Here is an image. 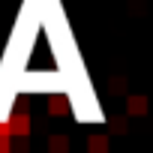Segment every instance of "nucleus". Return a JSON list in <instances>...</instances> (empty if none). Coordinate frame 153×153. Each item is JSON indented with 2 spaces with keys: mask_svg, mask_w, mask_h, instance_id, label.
I'll list each match as a JSON object with an SVG mask.
<instances>
[{
  "mask_svg": "<svg viewBox=\"0 0 153 153\" xmlns=\"http://www.w3.org/2000/svg\"><path fill=\"white\" fill-rule=\"evenodd\" d=\"M6 123H9L12 138H27V135H30V129H33V126H30V117H27V114H21V111H18V114L12 111V117H9Z\"/></svg>",
  "mask_w": 153,
  "mask_h": 153,
  "instance_id": "f257e3e1",
  "label": "nucleus"
},
{
  "mask_svg": "<svg viewBox=\"0 0 153 153\" xmlns=\"http://www.w3.org/2000/svg\"><path fill=\"white\" fill-rule=\"evenodd\" d=\"M147 108H150L147 96H141V93H132V96H126V111H129L132 117H141V114H147Z\"/></svg>",
  "mask_w": 153,
  "mask_h": 153,
  "instance_id": "f03ea898",
  "label": "nucleus"
},
{
  "mask_svg": "<svg viewBox=\"0 0 153 153\" xmlns=\"http://www.w3.org/2000/svg\"><path fill=\"white\" fill-rule=\"evenodd\" d=\"M48 114H54V117H60V114H69V99L66 96H51L48 99Z\"/></svg>",
  "mask_w": 153,
  "mask_h": 153,
  "instance_id": "7ed1b4c3",
  "label": "nucleus"
},
{
  "mask_svg": "<svg viewBox=\"0 0 153 153\" xmlns=\"http://www.w3.org/2000/svg\"><path fill=\"white\" fill-rule=\"evenodd\" d=\"M87 150L90 153H108V135H90L87 138Z\"/></svg>",
  "mask_w": 153,
  "mask_h": 153,
  "instance_id": "20e7f679",
  "label": "nucleus"
},
{
  "mask_svg": "<svg viewBox=\"0 0 153 153\" xmlns=\"http://www.w3.org/2000/svg\"><path fill=\"white\" fill-rule=\"evenodd\" d=\"M48 150L51 153H69V138L66 135H51L48 138Z\"/></svg>",
  "mask_w": 153,
  "mask_h": 153,
  "instance_id": "39448f33",
  "label": "nucleus"
},
{
  "mask_svg": "<svg viewBox=\"0 0 153 153\" xmlns=\"http://www.w3.org/2000/svg\"><path fill=\"white\" fill-rule=\"evenodd\" d=\"M108 126H111V132H114V135H123V132L129 129V126H126V117H111V123H108Z\"/></svg>",
  "mask_w": 153,
  "mask_h": 153,
  "instance_id": "423d86ee",
  "label": "nucleus"
},
{
  "mask_svg": "<svg viewBox=\"0 0 153 153\" xmlns=\"http://www.w3.org/2000/svg\"><path fill=\"white\" fill-rule=\"evenodd\" d=\"M0 138H12V132H9V123H6V120H0Z\"/></svg>",
  "mask_w": 153,
  "mask_h": 153,
  "instance_id": "0eeeda50",
  "label": "nucleus"
},
{
  "mask_svg": "<svg viewBox=\"0 0 153 153\" xmlns=\"http://www.w3.org/2000/svg\"><path fill=\"white\" fill-rule=\"evenodd\" d=\"M0 153H12V147H9V138H0Z\"/></svg>",
  "mask_w": 153,
  "mask_h": 153,
  "instance_id": "6e6552de",
  "label": "nucleus"
}]
</instances>
